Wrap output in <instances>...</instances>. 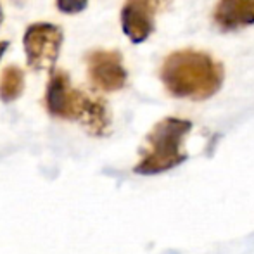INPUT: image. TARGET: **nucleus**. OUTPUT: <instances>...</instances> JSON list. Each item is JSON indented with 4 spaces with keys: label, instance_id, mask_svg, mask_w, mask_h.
Wrapping results in <instances>:
<instances>
[{
    "label": "nucleus",
    "instance_id": "f257e3e1",
    "mask_svg": "<svg viewBox=\"0 0 254 254\" xmlns=\"http://www.w3.org/2000/svg\"><path fill=\"white\" fill-rule=\"evenodd\" d=\"M159 78L173 97L206 101L220 92L225 81V67L209 52L180 49L166 56Z\"/></svg>",
    "mask_w": 254,
    "mask_h": 254
},
{
    "label": "nucleus",
    "instance_id": "f03ea898",
    "mask_svg": "<svg viewBox=\"0 0 254 254\" xmlns=\"http://www.w3.org/2000/svg\"><path fill=\"white\" fill-rule=\"evenodd\" d=\"M190 130L192 121L184 118L168 116L157 121L145 137V147L133 171L138 175H157L182 164L187 159L184 144Z\"/></svg>",
    "mask_w": 254,
    "mask_h": 254
},
{
    "label": "nucleus",
    "instance_id": "7ed1b4c3",
    "mask_svg": "<svg viewBox=\"0 0 254 254\" xmlns=\"http://www.w3.org/2000/svg\"><path fill=\"white\" fill-rule=\"evenodd\" d=\"M64 44L61 26L47 21H38L26 26L23 35V49L26 66L33 71H51L56 67Z\"/></svg>",
    "mask_w": 254,
    "mask_h": 254
},
{
    "label": "nucleus",
    "instance_id": "20e7f679",
    "mask_svg": "<svg viewBox=\"0 0 254 254\" xmlns=\"http://www.w3.org/2000/svg\"><path fill=\"white\" fill-rule=\"evenodd\" d=\"M87 78L97 92H118L128 81V71L123 54L116 49H95L85 56Z\"/></svg>",
    "mask_w": 254,
    "mask_h": 254
},
{
    "label": "nucleus",
    "instance_id": "39448f33",
    "mask_svg": "<svg viewBox=\"0 0 254 254\" xmlns=\"http://www.w3.org/2000/svg\"><path fill=\"white\" fill-rule=\"evenodd\" d=\"M175 0H125L120 12L121 30L131 44H144L156 30V19Z\"/></svg>",
    "mask_w": 254,
    "mask_h": 254
},
{
    "label": "nucleus",
    "instance_id": "423d86ee",
    "mask_svg": "<svg viewBox=\"0 0 254 254\" xmlns=\"http://www.w3.org/2000/svg\"><path fill=\"white\" fill-rule=\"evenodd\" d=\"M51 76L45 88V109L52 118L74 121L78 113V104L81 97V88L73 87L69 74L64 69H51Z\"/></svg>",
    "mask_w": 254,
    "mask_h": 254
},
{
    "label": "nucleus",
    "instance_id": "0eeeda50",
    "mask_svg": "<svg viewBox=\"0 0 254 254\" xmlns=\"http://www.w3.org/2000/svg\"><path fill=\"white\" fill-rule=\"evenodd\" d=\"M74 121H78L87 133L94 135V137H106V135L111 133V127H113L109 104L99 94L81 90Z\"/></svg>",
    "mask_w": 254,
    "mask_h": 254
},
{
    "label": "nucleus",
    "instance_id": "6e6552de",
    "mask_svg": "<svg viewBox=\"0 0 254 254\" xmlns=\"http://www.w3.org/2000/svg\"><path fill=\"white\" fill-rule=\"evenodd\" d=\"M213 21L221 31H235L254 24V0H218Z\"/></svg>",
    "mask_w": 254,
    "mask_h": 254
},
{
    "label": "nucleus",
    "instance_id": "1a4fd4ad",
    "mask_svg": "<svg viewBox=\"0 0 254 254\" xmlns=\"http://www.w3.org/2000/svg\"><path fill=\"white\" fill-rule=\"evenodd\" d=\"M24 92V71L17 64H9L0 74V101L14 102Z\"/></svg>",
    "mask_w": 254,
    "mask_h": 254
},
{
    "label": "nucleus",
    "instance_id": "9d476101",
    "mask_svg": "<svg viewBox=\"0 0 254 254\" xmlns=\"http://www.w3.org/2000/svg\"><path fill=\"white\" fill-rule=\"evenodd\" d=\"M56 7L61 14L74 16V14H80L87 9L88 0H56Z\"/></svg>",
    "mask_w": 254,
    "mask_h": 254
},
{
    "label": "nucleus",
    "instance_id": "9b49d317",
    "mask_svg": "<svg viewBox=\"0 0 254 254\" xmlns=\"http://www.w3.org/2000/svg\"><path fill=\"white\" fill-rule=\"evenodd\" d=\"M9 40H2L0 42V61H2V57L5 56V52H7V49H9Z\"/></svg>",
    "mask_w": 254,
    "mask_h": 254
},
{
    "label": "nucleus",
    "instance_id": "f8f14e48",
    "mask_svg": "<svg viewBox=\"0 0 254 254\" xmlns=\"http://www.w3.org/2000/svg\"><path fill=\"white\" fill-rule=\"evenodd\" d=\"M3 23V10H2V5H0V26H2Z\"/></svg>",
    "mask_w": 254,
    "mask_h": 254
}]
</instances>
